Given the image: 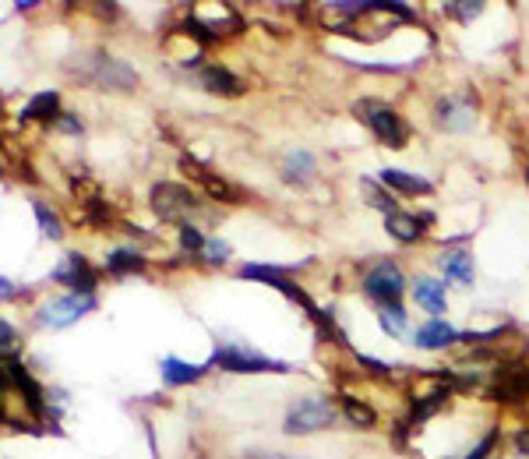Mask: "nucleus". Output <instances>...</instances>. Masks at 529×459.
<instances>
[{"label":"nucleus","instance_id":"f257e3e1","mask_svg":"<svg viewBox=\"0 0 529 459\" xmlns=\"http://www.w3.org/2000/svg\"><path fill=\"white\" fill-rule=\"evenodd\" d=\"M71 78L92 89H106V92H131L138 89V75L131 64L117 61L113 53L106 50H89L78 53V61L71 64Z\"/></svg>","mask_w":529,"mask_h":459},{"label":"nucleus","instance_id":"f03ea898","mask_svg":"<svg viewBox=\"0 0 529 459\" xmlns=\"http://www.w3.org/2000/svg\"><path fill=\"white\" fill-rule=\"evenodd\" d=\"M149 209H152V216L156 219H163V223H177V226L194 223L198 216L216 219V216H209V205L198 198V191L187 188V184H173V181L152 184Z\"/></svg>","mask_w":529,"mask_h":459},{"label":"nucleus","instance_id":"7ed1b4c3","mask_svg":"<svg viewBox=\"0 0 529 459\" xmlns=\"http://www.w3.org/2000/svg\"><path fill=\"white\" fill-rule=\"evenodd\" d=\"M353 113H357V121H364V128L371 131L381 145H388V149H406V145H410V138H413L410 121H406L403 113L395 110L388 99L364 96L353 103Z\"/></svg>","mask_w":529,"mask_h":459},{"label":"nucleus","instance_id":"20e7f679","mask_svg":"<svg viewBox=\"0 0 529 459\" xmlns=\"http://www.w3.org/2000/svg\"><path fill=\"white\" fill-rule=\"evenodd\" d=\"M339 421V407L328 396H318V392H304L286 407L283 417V431L286 435H318V431H328Z\"/></svg>","mask_w":529,"mask_h":459},{"label":"nucleus","instance_id":"39448f33","mask_svg":"<svg viewBox=\"0 0 529 459\" xmlns=\"http://www.w3.org/2000/svg\"><path fill=\"white\" fill-rule=\"evenodd\" d=\"M212 368L233 371V375H272V371H293L286 361L279 357H269L254 350L251 343H240V339H226V343H216L212 350Z\"/></svg>","mask_w":529,"mask_h":459},{"label":"nucleus","instance_id":"423d86ee","mask_svg":"<svg viewBox=\"0 0 529 459\" xmlns=\"http://www.w3.org/2000/svg\"><path fill=\"white\" fill-rule=\"evenodd\" d=\"M406 269L395 258H378L360 276V294L374 304V308H388V304H403L406 294Z\"/></svg>","mask_w":529,"mask_h":459},{"label":"nucleus","instance_id":"0eeeda50","mask_svg":"<svg viewBox=\"0 0 529 459\" xmlns=\"http://www.w3.org/2000/svg\"><path fill=\"white\" fill-rule=\"evenodd\" d=\"M431 117L445 135H470L477 128V96L470 89L441 92L431 106Z\"/></svg>","mask_w":529,"mask_h":459},{"label":"nucleus","instance_id":"6e6552de","mask_svg":"<svg viewBox=\"0 0 529 459\" xmlns=\"http://www.w3.org/2000/svg\"><path fill=\"white\" fill-rule=\"evenodd\" d=\"M96 311V297H82V294H60V297H46L39 304L36 318L32 322L39 329H68V325L82 322L85 315Z\"/></svg>","mask_w":529,"mask_h":459},{"label":"nucleus","instance_id":"1a4fd4ad","mask_svg":"<svg viewBox=\"0 0 529 459\" xmlns=\"http://www.w3.org/2000/svg\"><path fill=\"white\" fill-rule=\"evenodd\" d=\"M50 279L60 286H68V294H82V297H96V286H99L96 265L85 255H78V251H68V255L60 258L57 269L50 272Z\"/></svg>","mask_w":529,"mask_h":459},{"label":"nucleus","instance_id":"9d476101","mask_svg":"<svg viewBox=\"0 0 529 459\" xmlns=\"http://www.w3.org/2000/svg\"><path fill=\"white\" fill-rule=\"evenodd\" d=\"M180 170H184L187 177H191L198 188L205 191L209 198H216V202H223V205H237V202H244V191L237 188L233 181H226L223 174H216L209 163H202V159H191V156H184L180 159Z\"/></svg>","mask_w":529,"mask_h":459},{"label":"nucleus","instance_id":"9b49d317","mask_svg":"<svg viewBox=\"0 0 529 459\" xmlns=\"http://www.w3.org/2000/svg\"><path fill=\"white\" fill-rule=\"evenodd\" d=\"M434 262H438V272L445 283L462 286V290L477 283V255L466 244H448V248L438 251Z\"/></svg>","mask_w":529,"mask_h":459},{"label":"nucleus","instance_id":"f8f14e48","mask_svg":"<svg viewBox=\"0 0 529 459\" xmlns=\"http://www.w3.org/2000/svg\"><path fill=\"white\" fill-rule=\"evenodd\" d=\"M194 75V85H202L209 96H219V99H240L247 92V82L237 75V71H230L226 64H202L198 71H191Z\"/></svg>","mask_w":529,"mask_h":459},{"label":"nucleus","instance_id":"ddd939ff","mask_svg":"<svg viewBox=\"0 0 529 459\" xmlns=\"http://www.w3.org/2000/svg\"><path fill=\"white\" fill-rule=\"evenodd\" d=\"M434 223V212H392L385 216V234L392 237L395 244H403V248H413L427 237V226Z\"/></svg>","mask_w":529,"mask_h":459},{"label":"nucleus","instance_id":"4468645a","mask_svg":"<svg viewBox=\"0 0 529 459\" xmlns=\"http://www.w3.org/2000/svg\"><path fill=\"white\" fill-rule=\"evenodd\" d=\"M410 343L417 350H427V354H438V350H452L455 343H462V329L448 318H427L424 325L413 329Z\"/></svg>","mask_w":529,"mask_h":459},{"label":"nucleus","instance_id":"2eb2a0df","mask_svg":"<svg viewBox=\"0 0 529 459\" xmlns=\"http://www.w3.org/2000/svg\"><path fill=\"white\" fill-rule=\"evenodd\" d=\"M410 294H413V304H417L420 311H424L427 318H445L448 311V283L441 276H417L410 283Z\"/></svg>","mask_w":529,"mask_h":459},{"label":"nucleus","instance_id":"dca6fc26","mask_svg":"<svg viewBox=\"0 0 529 459\" xmlns=\"http://www.w3.org/2000/svg\"><path fill=\"white\" fill-rule=\"evenodd\" d=\"M279 177L290 188H311L318 181V156L311 149H290L279 159Z\"/></svg>","mask_w":529,"mask_h":459},{"label":"nucleus","instance_id":"f3484780","mask_svg":"<svg viewBox=\"0 0 529 459\" xmlns=\"http://www.w3.org/2000/svg\"><path fill=\"white\" fill-rule=\"evenodd\" d=\"M106 276L113 279H124V276H142L149 272V255L135 244H117V248L106 251Z\"/></svg>","mask_w":529,"mask_h":459},{"label":"nucleus","instance_id":"a211bd4d","mask_svg":"<svg viewBox=\"0 0 529 459\" xmlns=\"http://www.w3.org/2000/svg\"><path fill=\"white\" fill-rule=\"evenodd\" d=\"M378 181L385 184L392 195H403V198H427L434 195V184L427 177H417L410 170H395V166H385L378 174Z\"/></svg>","mask_w":529,"mask_h":459},{"label":"nucleus","instance_id":"6ab92c4d","mask_svg":"<svg viewBox=\"0 0 529 459\" xmlns=\"http://www.w3.org/2000/svg\"><path fill=\"white\" fill-rule=\"evenodd\" d=\"M209 368L212 364H187L180 357H159V375H163L166 389H184L191 382H202Z\"/></svg>","mask_w":529,"mask_h":459},{"label":"nucleus","instance_id":"aec40b11","mask_svg":"<svg viewBox=\"0 0 529 459\" xmlns=\"http://www.w3.org/2000/svg\"><path fill=\"white\" fill-rule=\"evenodd\" d=\"M60 113H64V106H60V92L57 89L36 92V96L25 103L22 124H50V121H57Z\"/></svg>","mask_w":529,"mask_h":459},{"label":"nucleus","instance_id":"412c9836","mask_svg":"<svg viewBox=\"0 0 529 459\" xmlns=\"http://www.w3.org/2000/svg\"><path fill=\"white\" fill-rule=\"evenodd\" d=\"M339 414H343L353 428H374V424L381 421L378 407H374L371 399H360V396H353V392H343V396H339Z\"/></svg>","mask_w":529,"mask_h":459},{"label":"nucleus","instance_id":"4be33fe9","mask_svg":"<svg viewBox=\"0 0 529 459\" xmlns=\"http://www.w3.org/2000/svg\"><path fill=\"white\" fill-rule=\"evenodd\" d=\"M360 198H364L371 209H378L381 216H392V212H399L392 191H388L381 181H371V177H360Z\"/></svg>","mask_w":529,"mask_h":459},{"label":"nucleus","instance_id":"5701e85b","mask_svg":"<svg viewBox=\"0 0 529 459\" xmlns=\"http://www.w3.org/2000/svg\"><path fill=\"white\" fill-rule=\"evenodd\" d=\"M378 325L388 332L392 339H410V315H406L403 304H388V308H378Z\"/></svg>","mask_w":529,"mask_h":459},{"label":"nucleus","instance_id":"b1692460","mask_svg":"<svg viewBox=\"0 0 529 459\" xmlns=\"http://www.w3.org/2000/svg\"><path fill=\"white\" fill-rule=\"evenodd\" d=\"M32 212H36L39 234L50 237L53 244L64 241V223H60V216H57V209H53V205H46V202H32Z\"/></svg>","mask_w":529,"mask_h":459},{"label":"nucleus","instance_id":"393cba45","mask_svg":"<svg viewBox=\"0 0 529 459\" xmlns=\"http://www.w3.org/2000/svg\"><path fill=\"white\" fill-rule=\"evenodd\" d=\"M18 354H22V332L15 329V322L0 318V364L18 361Z\"/></svg>","mask_w":529,"mask_h":459},{"label":"nucleus","instance_id":"a878e982","mask_svg":"<svg viewBox=\"0 0 529 459\" xmlns=\"http://www.w3.org/2000/svg\"><path fill=\"white\" fill-rule=\"evenodd\" d=\"M230 258H233L230 241H223V237H209V241H205V248H202V255H198V262L209 265V269H223Z\"/></svg>","mask_w":529,"mask_h":459},{"label":"nucleus","instance_id":"bb28decb","mask_svg":"<svg viewBox=\"0 0 529 459\" xmlns=\"http://www.w3.org/2000/svg\"><path fill=\"white\" fill-rule=\"evenodd\" d=\"M484 11H487L484 0H473V4H455V0H448V4H441V15L452 18V22H459V25L477 22V18L484 15Z\"/></svg>","mask_w":529,"mask_h":459},{"label":"nucleus","instance_id":"cd10ccee","mask_svg":"<svg viewBox=\"0 0 529 459\" xmlns=\"http://www.w3.org/2000/svg\"><path fill=\"white\" fill-rule=\"evenodd\" d=\"M205 241H209V237L202 234V226H198V223L180 226V251H184V255L198 258V255H202V248H205Z\"/></svg>","mask_w":529,"mask_h":459},{"label":"nucleus","instance_id":"c85d7f7f","mask_svg":"<svg viewBox=\"0 0 529 459\" xmlns=\"http://www.w3.org/2000/svg\"><path fill=\"white\" fill-rule=\"evenodd\" d=\"M53 128L64 131V135H85V121L78 117V113H71V110L60 113L57 121H53Z\"/></svg>","mask_w":529,"mask_h":459},{"label":"nucleus","instance_id":"c756f323","mask_svg":"<svg viewBox=\"0 0 529 459\" xmlns=\"http://www.w3.org/2000/svg\"><path fill=\"white\" fill-rule=\"evenodd\" d=\"M22 294V286L15 283V279H8V276H0V304H8V301H15V297Z\"/></svg>","mask_w":529,"mask_h":459}]
</instances>
